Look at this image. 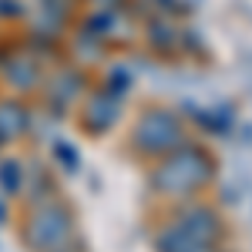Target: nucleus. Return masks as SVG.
<instances>
[{"label": "nucleus", "instance_id": "nucleus-1", "mask_svg": "<svg viewBox=\"0 0 252 252\" xmlns=\"http://www.w3.org/2000/svg\"><path fill=\"white\" fill-rule=\"evenodd\" d=\"M215 172V161L209 152H202V148H192V145H182V148H175L168 161L161 165L155 172V189L165 195H189L195 189H202Z\"/></svg>", "mask_w": 252, "mask_h": 252}, {"label": "nucleus", "instance_id": "nucleus-2", "mask_svg": "<svg viewBox=\"0 0 252 252\" xmlns=\"http://www.w3.org/2000/svg\"><path fill=\"white\" fill-rule=\"evenodd\" d=\"M222 235V222L212 209L205 205H192L178 215V222L168 225L158 235V252H198V249H212V242Z\"/></svg>", "mask_w": 252, "mask_h": 252}, {"label": "nucleus", "instance_id": "nucleus-3", "mask_svg": "<svg viewBox=\"0 0 252 252\" xmlns=\"http://www.w3.org/2000/svg\"><path fill=\"white\" fill-rule=\"evenodd\" d=\"M71 232L74 222L64 205H40L27 222V246H34L37 252H61Z\"/></svg>", "mask_w": 252, "mask_h": 252}, {"label": "nucleus", "instance_id": "nucleus-4", "mask_svg": "<svg viewBox=\"0 0 252 252\" xmlns=\"http://www.w3.org/2000/svg\"><path fill=\"white\" fill-rule=\"evenodd\" d=\"M138 148L148 152V155H165L185 145V128L172 111H148L138 125Z\"/></svg>", "mask_w": 252, "mask_h": 252}, {"label": "nucleus", "instance_id": "nucleus-5", "mask_svg": "<svg viewBox=\"0 0 252 252\" xmlns=\"http://www.w3.org/2000/svg\"><path fill=\"white\" fill-rule=\"evenodd\" d=\"M118 121V101L108 94H94L88 101V108H84V125L91 128V131H104V128H111Z\"/></svg>", "mask_w": 252, "mask_h": 252}, {"label": "nucleus", "instance_id": "nucleus-6", "mask_svg": "<svg viewBox=\"0 0 252 252\" xmlns=\"http://www.w3.org/2000/svg\"><path fill=\"white\" fill-rule=\"evenodd\" d=\"M24 128H27V111L20 104H14V101L0 104V138H14Z\"/></svg>", "mask_w": 252, "mask_h": 252}, {"label": "nucleus", "instance_id": "nucleus-7", "mask_svg": "<svg viewBox=\"0 0 252 252\" xmlns=\"http://www.w3.org/2000/svg\"><path fill=\"white\" fill-rule=\"evenodd\" d=\"M3 71H7V81H10L14 88H31V84L37 81V67H34V61H24V58L10 61Z\"/></svg>", "mask_w": 252, "mask_h": 252}, {"label": "nucleus", "instance_id": "nucleus-8", "mask_svg": "<svg viewBox=\"0 0 252 252\" xmlns=\"http://www.w3.org/2000/svg\"><path fill=\"white\" fill-rule=\"evenodd\" d=\"M0 185H3L7 192H17L20 189V165L17 161H3V165H0Z\"/></svg>", "mask_w": 252, "mask_h": 252}, {"label": "nucleus", "instance_id": "nucleus-9", "mask_svg": "<svg viewBox=\"0 0 252 252\" xmlns=\"http://www.w3.org/2000/svg\"><path fill=\"white\" fill-rule=\"evenodd\" d=\"M152 44L155 47H172L175 44V31L165 24H152Z\"/></svg>", "mask_w": 252, "mask_h": 252}, {"label": "nucleus", "instance_id": "nucleus-10", "mask_svg": "<svg viewBox=\"0 0 252 252\" xmlns=\"http://www.w3.org/2000/svg\"><path fill=\"white\" fill-rule=\"evenodd\" d=\"M54 155H58V161H64V165H67L71 172L78 168V152H74V148H71L67 141H58V145H54Z\"/></svg>", "mask_w": 252, "mask_h": 252}, {"label": "nucleus", "instance_id": "nucleus-11", "mask_svg": "<svg viewBox=\"0 0 252 252\" xmlns=\"http://www.w3.org/2000/svg\"><path fill=\"white\" fill-rule=\"evenodd\" d=\"M7 14H10V17H17V14H20L17 0H0V17H7Z\"/></svg>", "mask_w": 252, "mask_h": 252}, {"label": "nucleus", "instance_id": "nucleus-12", "mask_svg": "<svg viewBox=\"0 0 252 252\" xmlns=\"http://www.w3.org/2000/svg\"><path fill=\"white\" fill-rule=\"evenodd\" d=\"M198 252H215V249H198Z\"/></svg>", "mask_w": 252, "mask_h": 252}]
</instances>
